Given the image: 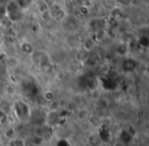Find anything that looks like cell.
<instances>
[{
    "label": "cell",
    "instance_id": "cell-1",
    "mask_svg": "<svg viewBox=\"0 0 149 146\" xmlns=\"http://www.w3.org/2000/svg\"><path fill=\"white\" fill-rule=\"evenodd\" d=\"M5 7V17L10 22H19L23 19L24 10L17 4L15 0H10Z\"/></svg>",
    "mask_w": 149,
    "mask_h": 146
},
{
    "label": "cell",
    "instance_id": "cell-2",
    "mask_svg": "<svg viewBox=\"0 0 149 146\" xmlns=\"http://www.w3.org/2000/svg\"><path fill=\"white\" fill-rule=\"evenodd\" d=\"M13 112L19 121H27L31 115L29 105L22 100H17L13 104Z\"/></svg>",
    "mask_w": 149,
    "mask_h": 146
},
{
    "label": "cell",
    "instance_id": "cell-3",
    "mask_svg": "<svg viewBox=\"0 0 149 146\" xmlns=\"http://www.w3.org/2000/svg\"><path fill=\"white\" fill-rule=\"evenodd\" d=\"M87 143L89 146H100L102 141L97 133H91L87 137Z\"/></svg>",
    "mask_w": 149,
    "mask_h": 146
},
{
    "label": "cell",
    "instance_id": "cell-4",
    "mask_svg": "<svg viewBox=\"0 0 149 146\" xmlns=\"http://www.w3.org/2000/svg\"><path fill=\"white\" fill-rule=\"evenodd\" d=\"M137 64L133 58H126L123 62V70L124 72H133L136 68Z\"/></svg>",
    "mask_w": 149,
    "mask_h": 146
},
{
    "label": "cell",
    "instance_id": "cell-5",
    "mask_svg": "<svg viewBox=\"0 0 149 146\" xmlns=\"http://www.w3.org/2000/svg\"><path fill=\"white\" fill-rule=\"evenodd\" d=\"M19 48H21V51L23 52L24 54H29V55H32L35 51L34 49V46L32 43L28 41H25L19 45Z\"/></svg>",
    "mask_w": 149,
    "mask_h": 146
},
{
    "label": "cell",
    "instance_id": "cell-6",
    "mask_svg": "<svg viewBox=\"0 0 149 146\" xmlns=\"http://www.w3.org/2000/svg\"><path fill=\"white\" fill-rule=\"evenodd\" d=\"M90 117V111L88 108H80L77 111V119L79 122H83L88 119Z\"/></svg>",
    "mask_w": 149,
    "mask_h": 146
},
{
    "label": "cell",
    "instance_id": "cell-7",
    "mask_svg": "<svg viewBox=\"0 0 149 146\" xmlns=\"http://www.w3.org/2000/svg\"><path fill=\"white\" fill-rule=\"evenodd\" d=\"M6 66H8V68H15L19 66V59H17L15 56H8V57L6 58Z\"/></svg>",
    "mask_w": 149,
    "mask_h": 146
},
{
    "label": "cell",
    "instance_id": "cell-8",
    "mask_svg": "<svg viewBox=\"0 0 149 146\" xmlns=\"http://www.w3.org/2000/svg\"><path fill=\"white\" fill-rule=\"evenodd\" d=\"M3 134H4V137L6 138L7 140H9V141L15 139V138H17V131H15V129L13 127L7 128Z\"/></svg>",
    "mask_w": 149,
    "mask_h": 146
},
{
    "label": "cell",
    "instance_id": "cell-9",
    "mask_svg": "<svg viewBox=\"0 0 149 146\" xmlns=\"http://www.w3.org/2000/svg\"><path fill=\"white\" fill-rule=\"evenodd\" d=\"M80 130H81L83 133H90L92 130V124L89 121H83L80 123Z\"/></svg>",
    "mask_w": 149,
    "mask_h": 146
},
{
    "label": "cell",
    "instance_id": "cell-10",
    "mask_svg": "<svg viewBox=\"0 0 149 146\" xmlns=\"http://www.w3.org/2000/svg\"><path fill=\"white\" fill-rule=\"evenodd\" d=\"M15 1L23 10H25V9L29 8L31 6L34 0H15Z\"/></svg>",
    "mask_w": 149,
    "mask_h": 146
},
{
    "label": "cell",
    "instance_id": "cell-11",
    "mask_svg": "<svg viewBox=\"0 0 149 146\" xmlns=\"http://www.w3.org/2000/svg\"><path fill=\"white\" fill-rule=\"evenodd\" d=\"M9 146H27L26 141L22 138H15V139L9 141Z\"/></svg>",
    "mask_w": 149,
    "mask_h": 146
},
{
    "label": "cell",
    "instance_id": "cell-12",
    "mask_svg": "<svg viewBox=\"0 0 149 146\" xmlns=\"http://www.w3.org/2000/svg\"><path fill=\"white\" fill-rule=\"evenodd\" d=\"M54 97H55V95H54V93L52 92L51 90H47V91H45L44 92V94H43V98L45 99L46 101H52L54 99Z\"/></svg>",
    "mask_w": 149,
    "mask_h": 146
},
{
    "label": "cell",
    "instance_id": "cell-13",
    "mask_svg": "<svg viewBox=\"0 0 149 146\" xmlns=\"http://www.w3.org/2000/svg\"><path fill=\"white\" fill-rule=\"evenodd\" d=\"M93 46H94V40L92 39V38H88V39H86V41L84 42V48H85L87 51L91 50L92 48H93Z\"/></svg>",
    "mask_w": 149,
    "mask_h": 146
},
{
    "label": "cell",
    "instance_id": "cell-14",
    "mask_svg": "<svg viewBox=\"0 0 149 146\" xmlns=\"http://www.w3.org/2000/svg\"><path fill=\"white\" fill-rule=\"evenodd\" d=\"M114 2L122 5V6H130L132 4L133 0H114Z\"/></svg>",
    "mask_w": 149,
    "mask_h": 146
},
{
    "label": "cell",
    "instance_id": "cell-15",
    "mask_svg": "<svg viewBox=\"0 0 149 146\" xmlns=\"http://www.w3.org/2000/svg\"><path fill=\"white\" fill-rule=\"evenodd\" d=\"M7 119V115L2 110V109H0V125L1 124H4Z\"/></svg>",
    "mask_w": 149,
    "mask_h": 146
},
{
    "label": "cell",
    "instance_id": "cell-16",
    "mask_svg": "<svg viewBox=\"0 0 149 146\" xmlns=\"http://www.w3.org/2000/svg\"><path fill=\"white\" fill-rule=\"evenodd\" d=\"M79 10H80V13H81L82 15H89V13H90V10L88 9V7L86 6V5H81Z\"/></svg>",
    "mask_w": 149,
    "mask_h": 146
},
{
    "label": "cell",
    "instance_id": "cell-17",
    "mask_svg": "<svg viewBox=\"0 0 149 146\" xmlns=\"http://www.w3.org/2000/svg\"><path fill=\"white\" fill-rule=\"evenodd\" d=\"M9 1H10V0H0V5H1V6H6Z\"/></svg>",
    "mask_w": 149,
    "mask_h": 146
},
{
    "label": "cell",
    "instance_id": "cell-18",
    "mask_svg": "<svg viewBox=\"0 0 149 146\" xmlns=\"http://www.w3.org/2000/svg\"><path fill=\"white\" fill-rule=\"evenodd\" d=\"M100 146H110V145L108 142H102V143L100 144Z\"/></svg>",
    "mask_w": 149,
    "mask_h": 146
},
{
    "label": "cell",
    "instance_id": "cell-19",
    "mask_svg": "<svg viewBox=\"0 0 149 146\" xmlns=\"http://www.w3.org/2000/svg\"><path fill=\"white\" fill-rule=\"evenodd\" d=\"M1 26H2V21L0 20V28H1Z\"/></svg>",
    "mask_w": 149,
    "mask_h": 146
},
{
    "label": "cell",
    "instance_id": "cell-20",
    "mask_svg": "<svg viewBox=\"0 0 149 146\" xmlns=\"http://www.w3.org/2000/svg\"><path fill=\"white\" fill-rule=\"evenodd\" d=\"M38 1H47V0H38Z\"/></svg>",
    "mask_w": 149,
    "mask_h": 146
},
{
    "label": "cell",
    "instance_id": "cell-21",
    "mask_svg": "<svg viewBox=\"0 0 149 146\" xmlns=\"http://www.w3.org/2000/svg\"><path fill=\"white\" fill-rule=\"evenodd\" d=\"M0 135H1V130H0Z\"/></svg>",
    "mask_w": 149,
    "mask_h": 146
}]
</instances>
